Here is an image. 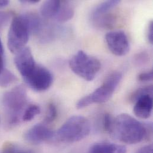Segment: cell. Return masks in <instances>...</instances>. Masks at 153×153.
Returning a JSON list of instances; mask_svg holds the SVG:
<instances>
[{
	"label": "cell",
	"mask_w": 153,
	"mask_h": 153,
	"mask_svg": "<svg viewBox=\"0 0 153 153\" xmlns=\"http://www.w3.org/2000/svg\"><path fill=\"white\" fill-rule=\"evenodd\" d=\"M147 129L143 123L128 114H120L113 119L110 134L120 142L136 144L147 136Z\"/></svg>",
	"instance_id": "obj_1"
},
{
	"label": "cell",
	"mask_w": 153,
	"mask_h": 153,
	"mask_svg": "<svg viewBox=\"0 0 153 153\" xmlns=\"http://www.w3.org/2000/svg\"><path fill=\"white\" fill-rule=\"evenodd\" d=\"M9 126L17 125L22 117L27 102V95L25 87L19 85L6 92L2 100Z\"/></svg>",
	"instance_id": "obj_2"
},
{
	"label": "cell",
	"mask_w": 153,
	"mask_h": 153,
	"mask_svg": "<svg viewBox=\"0 0 153 153\" xmlns=\"http://www.w3.org/2000/svg\"><path fill=\"white\" fill-rule=\"evenodd\" d=\"M122 78V74L120 72L111 73L107 77L101 86L77 102V108L82 109L92 104H101L107 101L113 95Z\"/></svg>",
	"instance_id": "obj_3"
},
{
	"label": "cell",
	"mask_w": 153,
	"mask_h": 153,
	"mask_svg": "<svg viewBox=\"0 0 153 153\" xmlns=\"http://www.w3.org/2000/svg\"><path fill=\"white\" fill-rule=\"evenodd\" d=\"M90 131V123L86 118L82 116H73L59 128L57 136L62 142L75 143L86 138Z\"/></svg>",
	"instance_id": "obj_4"
},
{
	"label": "cell",
	"mask_w": 153,
	"mask_h": 153,
	"mask_svg": "<svg viewBox=\"0 0 153 153\" xmlns=\"http://www.w3.org/2000/svg\"><path fill=\"white\" fill-rule=\"evenodd\" d=\"M30 29L25 15L15 16L11 22L8 34V47L13 53H17L25 47Z\"/></svg>",
	"instance_id": "obj_5"
},
{
	"label": "cell",
	"mask_w": 153,
	"mask_h": 153,
	"mask_svg": "<svg viewBox=\"0 0 153 153\" xmlns=\"http://www.w3.org/2000/svg\"><path fill=\"white\" fill-rule=\"evenodd\" d=\"M69 66L77 76L85 80L92 81L101 69V63L97 59L80 50L71 59Z\"/></svg>",
	"instance_id": "obj_6"
},
{
	"label": "cell",
	"mask_w": 153,
	"mask_h": 153,
	"mask_svg": "<svg viewBox=\"0 0 153 153\" xmlns=\"http://www.w3.org/2000/svg\"><path fill=\"white\" fill-rule=\"evenodd\" d=\"M23 79L31 89L37 92L47 90L53 82L51 73L45 68L38 65L27 76Z\"/></svg>",
	"instance_id": "obj_7"
},
{
	"label": "cell",
	"mask_w": 153,
	"mask_h": 153,
	"mask_svg": "<svg viewBox=\"0 0 153 153\" xmlns=\"http://www.w3.org/2000/svg\"><path fill=\"white\" fill-rule=\"evenodd\" d=\"M105 41L110 51L117 56H123L129 51V42L126 33L122 30L107 33Z\"/></svg>",
	"instance_id": "obj_8"
},
{
	"label": "cell",
	"mask_w": 153,
	"mask_h": 153,
	"mask_svg": "<svg viewBox=\"0 0 153 153\" xmlns=\"http://www.w3.org/2000/svg\"><path fill=\"white\" fill-rule=\"evenodd\" d=\"M14 64L23 78L27 76L36 65L30 49L26 47L16 53Z\"/></svg>",
	"instance_id": "obj_9"
},
{
	"label": "cell",
	"mask_w": 153,
	"mask_h": 153,
	"mask_svg": "<svg viewBox=\"0 0 153 153\" xmlns=\"http://www.w3.org/2000/svg\"><path fill=\"white\" fill-rule=\"evenodd\" d=\"M54 132L44 124H37L29 129L25 135V139L33 144H39L52 139Z\"/></svg>",
	"instance_id": "obj_10"
},
{
	"label": "cell",
	"mask_w": 153,
	"mask_h": 153,
	"mask_svg": "<svg viewBox=\"0 0 153 153\" xmlns=\"http://www.w3.org/2000/svg\"><path fill=\"white\" fill-rule=\"evenodd\" d=\"M135 102L134 112L136 116L143 119L149 118L153 110L152 95H143L139 97Z\"/></svg>",
	"instance_id": "obj_11"
},
{
	"label": "cell",
	"mask_w": 153,
	"mask_h": 153,
	"mask_svg": "<svg viewBox=\"0 0 153 153\" xmlns=\"http://www.w3.org/2000/svg\"><path fill=\"white\" fill-rule=\"evenodd\" d=\"M88 153H126V148L122 145L100 143L93 145Z\"/></svg>",
	"instance_id": "obj_12"
},
{
	"label": "cell",
	"mask_w": 153,
	"mask_h": 153,
	"mask_svg": "<svg viewBox=\"0 0 153 153\" xmlns=\"http://www.w3.org/2000/svg\"><path fill=\"white\" fill-rule=\"evenodd\" d=\"M75 8L71 1H61V5L59 10L54 19L59 23L66 22L74 17Z\"/></svg>",
	"instance_id": "obj_13"
},
{
	"label": "cell",
	"mask_w": 153,
	"mask_h": 153,
	"mask_svg": "<svg viewBox=\"0 0 153 153\" xmlns=\"http://www.w3.org/2000/svg\"><path fill=\"white\" fill-rule=\"evenodd\" d=\"M61 5V1L50 0L45 1L40 8L41 16L45 19H54Z\"/></svg>",
	"instance_id": "obj_14"
},
{
	"label": "cell",
	"mask_w": 153,
	"mask_h": 153,
	"mask_svg": "<svg viewBox=\"0 0 153 153\" xmlns=\"http://www.w3.org/2000/svg\"><path fill=\"white\" fill-rule=\"evenodd\" d=\"M120 1L111 0L106 1L100 3L92 10L91 15V20H94L101 16L108 13L111 10L115 8L119 4Z\"/></svg>",
	"instance_id": "obj_15"
},
{
	"label": "cell",
	"mask_w": 153,
	"mask_h": 153,
	"mask_svg": "<svg viewBox=\"0 0 153 153\" xmlns=\"http://www.w3.org/2000/svg\"><path fill=\"white\" fill-rule=\"evenodd\" d=\"M40 113L41 109L38 105L31 104L26 108L22 119L24 122H29L34 119Z\"/></svg>",
	"instance_id": "obj_16"
},
{
	"label": "cell",
	"mask_w": 153,
	"mask_h": 153,
	"mask_svg": "<svg viewBox=\"0 0 153 153\" xmlns=\"http://www.w3.org/2000/svg\"><path fill=\"white\" fill-rule=\"evenodd\" d=\"M17 80V77L7 69H3L0 73V86L6 87Z\"/></svg>",
	"instance_id": "obj_17"
},
{
	"label": "cell",
	"mask_w": 153,
	"mask_h": 153,
	"mask_svg": "<svg viewBox=\"0 0 153 153\" xmlns=\"http://www.w3.org/2000/svg\"><path fill=\"white\" fill-rule=\"evenodd\" d=\"M146 94H149L152 95L153 94V86L150 85V86H144L143 88H140L136 90L132 95L131 96V100L132 102H135L139 97L143 95Z\"/></svg>",
	"instance_id": "obj_18"
},
{
	"label": "cell",
	"mask_w": 153,
	"mask_h": 153,
	"mask_svg": "<svg viewBox=\"0 0 153 153\" xmlns=\"http://www.w3.org/2000/svg\"><path fill=\"white\" fill-rule=\"evenodd\" d=\"M57 116V110L56 105L53 103H50L47 108L46 116L44 119V122L50 123L53 122Z\"/></svg>",
	"instance_id": "obj_19"
},
{
	"label": "cell",
	"mask_w": 153,
	"mask_h": 153,
	"mask_svg": "<svg viewBox=\"0 0 153 153\" xmlns=\"http://www.w3.org/2000/svg\"><path fill=\"white\" fill-rule=\"evenodd\" d=\"M113 119L114 117H113L112 116L108 113L105 114L102 118L103 129L108 134H110Z\"/></svg>",
	"instance_id": "obj_20"
},
{
	"label": "cell",
	"mask_w": 153,
	"mask_h": 153,
	"mask_svg": "<svg viewBox=\"0 0 153 153\" xmlns=\"http://www.w3.org/2000/svg\"><path fill=\"white\" fill-rule=\"evenodd\" d=\"M11 15V12L0 11V30L3 29L8 23Z\"/></svg>",
	"instance_id": "obj_21"
},
{
	"label": "cell",
	"mask_w": 153,
	"mask_h": 153,
	"mask_svg": "<svg viewBox=\"0 0 153 153\" xmlns=\"http://www.w3.org/2000/svg\"><path fill=\"white\" fill-rule=\"evenodd\" d=\"M17 150L14 144L11 143L7 142L4 144L1 153H15Z\"/></svg>",
	"instance_id": "obj_22"
},
{
	"label": "cell",
	"mask_w": 153,
	"mask_h": 153,
	"mask_svg": "<svg viewBox=\"0 0 153 153\" xmlns=\"http://www.w3.org/2000/svg\"><path fill=\"white\" fill-rule=\"evenodd\" d=\"M153 70L147 72L141 73L138 76V80L141 82L151 81L153 79Z\"/></svg>",
	"instance_id": "obj_23"
},
{
	"label": "cell",
	"mask_w": 153,
	"mask_h": 153,
	"mask_svg": "<svg viewBox=\"0 0 153 153\" xmlns=\"http://www.w3.org/2000/svg\"><path fill=\"white\" fill-rule=\"evenodd\" d=\"M147 39L150 44H153V22L150 21L149 23L146 32Z\"/></svg>",
	"instance_id": "obj_24"
},
{
	"label": "cell",
	"mask_w": 153,
	"mask_h": 153,
	"mask_svg": "<svg viewBox=\"0 0 153 153\" xmlns=\"http://www.w3.org/2000/svg\"><path fill=\"white\" fill-rule=\"evenodd\" d=\"M137 153H153V146L152 144L145 146L140 148Z\"/></svg>",
	"instance_id": "obj_25"
},
{
	"label": "cell",
	"mask_w": 153,
	"mask_h": 153,
	"mask_svg": "<svg viewBox=\"0 0 153 153\" xmlns=\"http://www.w3.org/2000/svg\"><path fill=\"white\" fill-rule=\"evenodd\" d=\"M4 69V49L0 38V73Z\"/></svg>",
	"instance_id": "obj_26"
},
{
	"label": "cell",
	"mask_w": 153,
	"mask_h": 153,
	"mask_svg": "<svg viewBox=\"0 0 153 153\" xmlns=\"http://www.w3.org/2000/svg\"><path fill=\"white\" fill-rule=\"evenodd\" d=\"M9 4V1L7 0H1L0 1V8L6 7Z\"/></svg>",
	"instance_id": "obj_27"
},
{
	"label": "cell",
	"mask_w": 153,
	"mask_h": 153,
	"mask_svg": "<svg viewBox=\"0 0 153 153\" xmlns=\"http://www.w3.org/2000/svg\"><path fill=\"white\" fill-rule=\"evenodd\" d=\"M20 2L24 3V4H35L39 2L38 0H26V1H20Z\"/></svg>",
	"instance_id": "obj_28"
},
{
	"label": "cell",
	"mask_w": 153,
	"mask_h": 153,
	"mask_svg": "<svg viewBox=\"0 0 153 153\" xmlns=\"http://www.w3.org/2000/svg\"><path fill=\"white\" fill-rule=\"evenodd\" d=\"M15 153H32L29 151H26V150H17Z\"/></svg>",
	"instance_id": "obj_29"
}]
</instances>
